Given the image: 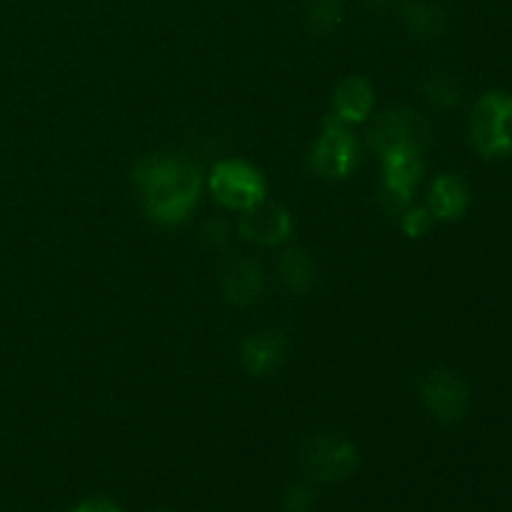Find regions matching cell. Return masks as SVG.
Masks as SVG:
<instances>
[{"instance_id":"2","label":"cell","mask_w":512,"mask_h":512,"mask_svg":"<svg viewBox=\"0 0 512 512\" xmlns=\"http://www.w3.org/2000/svg\"><path fill=\"white\" fill-rule=\"evenodd\" d=\"M470 143L483 158H510L512 155V95L490 90L473 105L468 123Z\"/></svg>"},{"instance_id":"12","label":"cell","mask_w":512,"mask_h":512,"mask_svg":"<svg viewBox=\"0 0 512 512\" xmlns=\"http://www.w3.org/2000/svg\"><path fill=\"white\" fill-rule=\"evenodd\" d=\"M375 90L360 75H348L338 83L333 93V115L345 125H358L373 115Z\"/></svg>"},{"instance_id":"23","label":"cell","mask_w":512,"mask_h":512,"mask_svg":"<svg viewBox=\"0 0 512 512\" xmlns=\"http://www.w3.org/2000/svg\"><path fill=\"white\" fill-rule=\"evenodd\" d=\"M155 512H173V510H155Z\"/></svg>"},{"instance_id":"19","label":"cell","mask_w":512,"mask_h":512,"mask_svg":"<svg viewBox=\"0 0 512 512\" xmlns=\"http://www.w3.org/2000/svg\"><path fill=\"white\" fill-rule=\"evenodd\" d=\"M318 495L308 483L290 485L283 493V512H313Z\"/></svg>"},{"instance_id":"8","label":"cell","mask_w":512,"mask_h":512,"mask_svg":"<svg viewBox=\"0 0 512 512\" xmlns=\"http://www.w3.org/2000/svg\"><path fill=\"white\" fill-rule=\"evenodd\" d=\"M423 158L415 150H393L383 155V190L380 198L390 213L400 215L413 205V195L423 180Z\"/></svg>"},{"instance_id":"15","label":"cell","mask_w":512,"mask_h":512,"mask_svg":"<svg viewBox=\"0 0 512 512\" xmlns=\"http://www.w3.org/2000/svg\"><path fill=\"white\" fill-rule=\"evenodd\" d=\"M403 20L410 33L418 38H438L448 28L443 8L433 0H405Z\"/></svg>"},{"instance_id":"9","label":"cell","mask_w":512,"mask_h":512,"mask_svg":"<svg viewBox=\"0 0 512 512\" xmlns=\"http://www.w3.org/2000/svg\"><path fill=\"white\" fill-rule=\"evenodd\" d=\"M238 233L258 245H283L293 238L295 220L290 210L268 198L255 208L245 210L238 218Z\"/></svg>"},{"instance_id":"20","label":"cell","mask_w":512,"mask_h":512,"mask_svg":"<svg viewBox=\"0 0 512 512\" xmlns=\"http://www.w3.org/2000/svg\"><path fill=\"white\" fill-rule=\"evenodd\" d=\"M203 240L208 248L223 250L230 243V225L225 220L213 218L203 225Z\"/></svg>"},{"instance_id":"18","label":"cell","mask_w":512,"mask_h":512,"mask_svg":"<svg viewBox=\"0 0 512 512\" xmlns=\"http://www.w3.org/2000/svg\"><path fill=\"white\" fill-rule=\"evenodd\" d=\"M433 220H435L433 213H430L428 208H420V205H408V208L400 213V228H403V233L408 235V238L418 240L428 233L430 225H433Z\"/></svg>"},{"instance_id":"3","label":"cell","mask_w":512,"mask_h":512,"mask_svg":"<svg viewBox=\"0 0 512 512\" xmlns=\"http://www.w3.org/2000/svg\"><path fill=\"white\" fill-rule=\"evenodd\" d=\"M210 193L220 205L230 210H245L255 208L268 198V183L265 175L260 173L255 165L245 163V160H220L210 170Z\"/></svg>"},{"instance_id":"14","label":"cell","mask_w":512,"mask_h":512,"mask_svg":"<svg viewBox=\"0 0 512 512\" xmlns=\"http://www.w3.org/2000/svg\"><path fill=\"white\" fill-rule=\"evenodd\" d=\"M278 275L290 293L305 295L313 290L315 280H318V268H315L308 250L288 248L278 260Z\"/></svg>"},{"instance_id":"13","label":"cell","mask_w":512,"mask_h":512,"mask_svg":"<svg viewBox=\"0 0 512 512\" xmlns=\"http://www.w3.org/2000/svg\"><path fill=\"white\" fill-rule=\"evenodd\" d=\"M470 208V188L463 178L453 173L438 175L430 185L428 195V210L433 213V218L445 220H460L465 215V210Z\"/></svg>"},{"instance_id":"6","label":"cell","mask_w":512,"mask_h":512,"mask_svg":"<svg viewBox=\"0 0 512 512\" xmlns=\"http://www.w3.org/2000/svg\"><path fill=\"white\" fill-rule=\"evenodd\" d=\"M358 160L360 145L355 140L350 125H345L335 115H328L323 125V133H320L313 155H310L313 170L328 180H343L358 168Z\"/></svg>"},{"instance_id":"22","label":"cell","mask_w":512,"mask_h":512,"mask_svg":"<svg viewBox=\"0 0 512 512\" xmlns=\"http://www.w3.org/2000/svg\"><path fill=\"white\" fill-rule=\"evenodd\" d=\"M370 5H383V0H368Z\"/></svg>"},{"instance_id":"16","label":"cell","mask_w":512,"mask_h":512,"mask_svg":"<svg viewBox=\"0 0 512 512\" xmlns=\"http://www.w3.org/2000/svg\"><path fill=\"white\" fill-rule=\"evenodd\" d=\"M343 23V3L340 0H310L308 25L313 33L328 35Z\"/></svg>"},{"instance_id":"7","label":"cell","mask_w":512,"mask_h":512,"mask_svg":"<svg viewBox=\"0 0 512 512\" xmlns=\"http://www.w3.org/2000/svg\"><path fill=\"white\" fill-rule=\"evenodd\" d=\"M420 400L425 410L433 415L438 423L455 425L465 420L470 410V388L458 373L453 370H430L420 380Z\"/></svg>"},{"instance_id":"17","label":"cell","mask_w":512,"mask_h":512,"mask_svg":"<svg viewBox=\"0 0 512 512\" xmlns=\"http://www.w3.org/2000/svg\"><path fill=\"white\" fill-rule=\"evenodd\" d=\"M423 95L430 105H435V108H443V110L455 108V105L460 103L458 83L443 73H435V75H430V78H425Z\"/></svg>"},{"instance_id":"10","label":"cell","mask_w":512,"mask_h":512,"mask_svg":"<svg viewBox=\"0 0 512 512\" xmlns=\"http://www.w3.org/2000/svg\"><path fill=\"white\" fill-rule=\"evenodd\" d=\"M288 335L283 330H258L240 343V363L255 378H270L288 358Z\"/></svg>"},{"instance_id":"21","label":"cell","mask_w":512,"mask_h":512,"mask_svg":"<svg viewBox=\"0 0 512 512\" xmlns=\"http://www.w3.org/2000/svg\"><path fill=\"white\" fill-rule=\"evenodd\" d=\"M70 512H123V510L105 498H90V500H83V503L75 505Z\"/></svg>"},{"instance_id":"1","label":"cell","mask_w":512,"mask_h":512,"mask_svg":"<svg viewBox=\"0 0 512 512\" xmlns=\"http://www.w3.org/2000/svg\"><path fill=\"white\" fill-rule=\"evenodd\" d=\"M133 183L143 200L145 215L160 228L185 223L198 208L203 190L198 168L168 153L138 160L133 168Z\"/></svg>"},{"instance_id":"11","label":"cell","mask_w":512,"mask_h":512,"mask_svg":"<svg viewBox=\"0 0 512 512\" xmlns=\"http://www.w3.org/2000/svg\"><path fill=\"white\" fill-rule=\"evenodd\" d=\"M220 290L223 298L235 308H250L258 303L265 293V268L255 258H235L228 263L220 278Z\"/></svg>"},{"instance_id":"4","label":"cell","mask_w":512,"mask_h":512,"mask_svg":"<svg viewBox=\"0 0 512 512\" xmlns=\"http://www.w3.org/2000/svg\"><path fill=\"white\" fill-rule=\"evenodd\" d=\"M433 140V125L425 115L410 108H393L378 115L373 128L368 130V145L375 153L383 155L393 150H415L423 153Z\"/></svg>"},{"instance_id":"5","label":"cell","mask_w":512,"mask_h":512,"mask_svg":"<svg viewBox=\"0 0 512 512\" xmlns=\"http://www.w3.org/2000/svg\"><path fill=\"white\" fill-rule=\"evenodd\" d=\"M358 448L345 435H315L300 450V465L315 483H340L358 470Z\"/></svg>"}]
</instances>
